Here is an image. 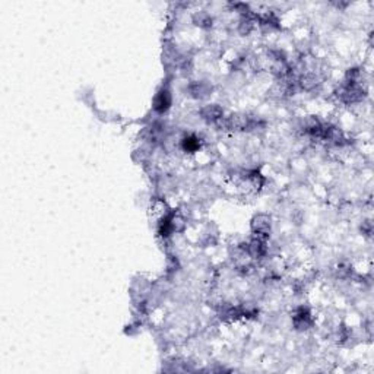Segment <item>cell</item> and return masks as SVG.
Wrapping results in <instances>:
<instances>
[{"mask_svg":"<svg viewBox=\"0 0 374 374\" xmlns=\"http://www.w3.org/2000/svg\"><path fill=\"white\" fill-rule=\"evenodd\" d=\"M292 323H294L295 329H298V331H306V329L311 328L313 326V317H311L310 311L304 307H300L292 316Z\"/></svg>","mask_w":374,"mask_h":374,"instance_id":"1","label":"cell"},{"mask_svg":"<svg viewBox=\"0 0 374 374\" xmlns=\"http://www.w3.org/2000/svg\"><path fill=\"white\" fill-rule=\"evenodd\" d=\"M170 106H171V94L167 88H162L154 99V110L162 114L170 108Z\"/></svg>","mask_w":374,"mask_h":374,"instance_id":"2","label":"cell"},{"mask_svg":"<svg viewBox=\"0 0 374 374\" xmlns=\"http://www.w3.org/2000/svg\"><path fill=\"white\" fill-rule=\"evenodd\" d=\"M252 228L255 235H260V237H267L269 231H270V219L266 215H257L255 216L253 222H252Z\"/></svg>","mask_w":374,"mask_h":374,"instance_id":"3","label":"cell"},{"mask_svg":"<svg viewBox=\"0 0 374 374\" xmlns=\"http://www.w3.org/2000/svg\"><path fill=\"white\" fill-rule=\"evenodd\" d=\"M202 117L211 123H221L224 118V111L218 106H206L202 110Z\"/></svg>","mask_w":374,"mask_h":374,"instance_id":"4","label":"cell"},{"mask_svg":"<svg viewBox=\"0 0 374 374\" xmlns=\"http://www.w3.org/2000/svg\"><path fill=\"white\" fill-rule=\"evenodd\" d=\"M182 146L186 152H194V151H197L201 148V139L190 135V136H187V138L183 139Z\"/></svg>","mask_w":374,"mask_h":374,"instance_id":"5","label":"cell"},{"mask_svg":"<svg viewBox=\"0 0 374 374\" xmlns=\"http://www.w3.org/2000/svg\"><path fill=\"white\" fill-rule=\"evenodd\" d=\"M194 21L197 25H209L211 23V18L206 15V13H201V15H197L196 18H194Z\"/></svg>","mask_w":374,"mask_h":374,"instance_id":"6","label":"cell"}]
</instances>
